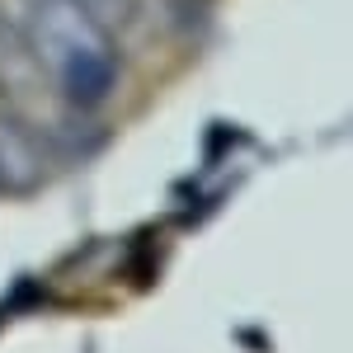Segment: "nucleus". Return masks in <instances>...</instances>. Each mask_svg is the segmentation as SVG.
<instances>
[{"mask_svg":"<svg viewBox=\"0 0 353 353\" xmlns=\"http://www.w3.org/2000/svg\"><path fill=\"white\" fill-rule=\"evenodd\" d=\"M81 5L109 28L113 38H123L128 28H137L141 19H146V0H81Z\"/></svg>","mask_w":353,"mask_h":353,"instance_id":"obj_3","label":"nucleus"},{"mask_svg":"<svg viewBox=\"0 0 353 353\" xmlns=\"http://www.w3.org/2000/svg\"><path fill=\"white\" fill-rule=\"evenodd\" d=\"M0 104L14 113V118L33 123L38 132L52 118H71L66 104H61V94H57V85L48 81L43 61L19 38V28L5 24V19H0Z\"/></svg>","mask_w":353,"mask_h":353,"instance_id":"obj_2","label":"nucleus"},{"mask_svg":"<svg viewBox=\"0 0 353 353\" xmlns=\"http://www.w3.org/2000/svg\"><path fill=\"white\" fill-rule=\"evenodd\" d=\"M0 19L19 28L71 118L113 99L123 81V48L81 0H0Z\"/></svg>","mask_w":353,"mask_h":353,"instance_id":"obj_1","label":"nucleus"},{"mask_svg":"<svg viewBox=\"0 0 353 353\" xmlns=\"http://www.w3.org/2000/svg\"><path fill=\"white\" fill-rule=\"evenodd\" d=\"M0 109H5V104H0Z\"/></svg>","mask_w":353,"mask_h":353,"instance_id":"obj_4","label":"nucleus"}]
</instances>
